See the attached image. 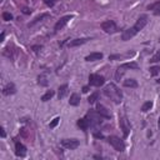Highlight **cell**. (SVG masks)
Returning <instances> with one entry per match:
<instances>
[{
	"instance_id": "obj_1",
	"label": "cell",
	"mask_w": 160,
	"mask_h": 160,
	"mask_svg": "<svg viewBox=\"0 0 160 160\" xmlns=\"http://www.w3.org/2000/svg\"><path fill=\"white\" fill-rule=\"evenodd\" d=\"M148 24V16L146 15H141V16H139V19L136 20V23H135V25L133 26V28H130V29H126L124 33H123V35H121V39L124 40V41H128V40H130L133 37H135L140 30H143L144 28H145V25Z\"/></svg>"
},
{
	"instance_id": "obj_2",
	"label": "cell",
	"mask_w": 160,
	"mask_h": 160,
	"mask_svg": "<svg viewBox=\"0 0 160 160\" xmlns=\"http://www.w3.org/2000/svg\"><path fill=\"white\" fill-rule=\"evenodd\" d=\"M104 94L106 95L108 98H110L115 104H119L121 103V99H123V93L121 90L113 83L108 84L105 88H104Z\"/></svg>"
},
{
	"instance_id": "obj_3",
	"label": "cell",
	"mask_w": 160,
	"mask_h": 160,
	"mask_svg": "<svg viewBox=\"0 0 160 160\" xmlns=\"http://www.w3.org/2000/svg\"><path fill=\"white\" fill-rule=\"evenodd\" d=\"M108 141H109V144H110L116 151H124L125 144H124V141H123L120 138H118V136H109V138H108Z\"/></svg>"
},
{
	"instance_id": "obj_4",
	"label": "cell",
	"mask_w": 160,
	"mask_h": 160,
	"mask_svg": "<svg viewBox=\"0 0 160 160\" xmlns=\"http://www.w3.org/2000/svg\"><path fill=\"white\" fill-rule=\"evenodd\" d=\"M102 29L105 31L106 34H114L118 31V26L113 20H106L102 24Z\"/></svg>"
},
{
	"instance_id": "obj_5",
	"label": "cell",
	"mask_w": 160,
	"mask_h": 160,
	"mask_svg": "<svg viewBox=\"0 0 160 160\" xmlns=\"http://www.w3.org/2000/svg\"><path fill=\"white\" fill-rule=\"evenodd\" d=\"M105 83L104 76L99 75V74H90L89 76V84L93 86H102Z\"/></svg>"
},
{
	"instance_id": "obj_6",
	"label": "cell",
	"mask_w": 160,
	"mask_h": 160,
	"mask_svg": "<svg viewBox=\"0 0 160 160\" xmlns=\"http://www.w3.org/2000/svg\"><path fill=\"white\" fill-rule=\"evenodd\" d=\"M119 125H120L121 130L124 133V136L126 138L128 135H129V132H130V124H129V121H128V119L125 116H121L119 119Z\"/></svg>"
},
{
	"instance_id": "obj_7",
	"label": "cell",
	"mask_w": 160,
	"mask_h": 160,
	"mask_svg": "<svg viewBox=\"0 0 160 160\" xmlns=\"http://www.w3.org/2000/svg\"><path fill=\"white\" fill-rule=\"evenodd\" d=\"M79 144L80 143L76 139H64V140H61V145L65 148V149H70V150L76 149L79 146Z\"/></svg>"
},
{
	"instance_id": "obj_8",
	"label": "cell",
	"mask_w": 160,
	"mask_h": 160,
	"mask_svg": "<svg viewBox=\"0 0 160 160\" xmlns=\"http://www.w3.org/2000/svg\"><path fill=\"white\" fill-rule=\"evenodd\" d=\"M73 19V16L71 15H67V16H63L56 24H55V26H54V29H55V31H59L60 29H63L64 26H65L70 20Z\"/></svg>"
},
{
	"instance_id": "obj_9",
	"label": "cell",
	"mask_w": 160,
	"mask_h": 160,
	"mask_svg": "<svg viewBox=\"0 0 160 160\" xmlns=\"http://www.w3.org/2000/svg\"><path fill=\"white\" fill-rule=\"evenodd\" d=\"M15 155L20 156V158L26 155V148L21 143H19V141H15Z\"/></svg>"
},
{
	"instance_id": "obj_10",
	"label": "cell",
	"mask_w": 160,
	"mask_h": 160,
	"mask_svg": "<svg viewBox=\"0 0 160 160\" xmlns=\"http://www.w3.org/2000/svg\"><path fill=\"white\" fill-rule=\"evenodd\" d=\"M97 113L100 115V116H103V118H105V119H110L111 118V114L108 111V109L104 106V105H102V104H98V106H97Z\"/></svg>"
},
{
	"instance_id": "obj_11",
	"label": "cell",
	"mask_w": 160,
	"mask_h": 160,
	"mask_svg": "<svg viewBox=\"0 0 160 160\" xmlns=\"http://www.w3.org/2000/svg\"><path fill=\"white\" fill-rule=\"evenodd\" d=\"M15 93H16V88H15V85H14L13 83L6 84V85L4 86V89H3V94H4V95H13V94H15Z\"/></svg>"
},
{
	"instance_id": "obj_12",
	"label": "cell",
	"mask_w": 160,
	"mask_h": 160,
	"mask_svg": "<svg viewBox=\"0 0 160 160\" xmlns=\"http://www.w3.org/2000/svg\"><path fill=\"white\" fill-rule=\"evenodd\" d=\"M88 40H90L89 38H81V39H75V40H71L69 44H68V46L69 48H74V46H79V45H83V44H85Z\"/></svg>"
},
{
	"instance_id": "obj_13",
	"label": "cell",
	"mask_w": 160,
	"mask_h": 160,
	"mask_svg": "<svg viewBox=\"0 0 160 160\" xmlns=\"http://www.w3.org/2000/svg\"><path fill=\"white\" fill-rule=\"evenodd\" d=\"M78 126L80 128L81 130H88L89 126H90V121L88 120V118H83L78 120Z\"/></svg>"
},
{
	"instance_id": "obj_14",
	"label": "cell",
	"mask_w": 160,
	"mask_h": 160,
	"mask_svg": "<svg viewBox=\"0 0 160 160\" xmlns=\"http://www.w3.org/2000/svg\"><path fill=\"white\" fill-rule=\"evenodd\" d=\"M68 85L67 84H64V85H61L60 88H59V91H58V98H59V100L60 99H63V98H65V95L68 94Z\"/></svg>"
},
{
	"instance_id": "obj_15",
	"label": "cell",
	"mask_w": 160,
	"mask_h": 160,
	"mask_svg": "<svg viewBox=\"0 0 160 160\" xmlns=\"http://www.w3.org/2000/svg\"><path fill=\"white\" fill-rule=\"evenodd\" d=\"M3 54L6 56V58H9L10 60H13L14 59V55H15V50H14V48L13 46H6L5 49H4V51H3Z\"/></svg>"
},
{
	"instance_id": "obj_16",
	"label": "cell",
	"mask_w": 160,
	"mask_h": 160,
	"mask_svg": "<svg viewBox=\"0 0 160 160\" xmlns=\"http://www.w3.org/2000/svg\"><path fill=\"white\" fill-rule=\"evenodd\" d=\"M103 59V54L102 53H91L90 55H88L85 58L86 61H95V60H100Z\"/></svg>"
},
{
	"instance_id": "obj_17",
	"label": "cell",
	"mask_w": 160,
	"mask_h": 160,
	"mask_svg": "<svg viewBox=\"0 0 160 160\" xmlns=\"http://www.w3.org/2000/svg\"><path fill=\"white\" fill-rule=\"evenodd\" d=\"M125 69H128L125 64H123V65H120V67L116 69V73H115V79H116L118 81H120V78H121V76L124 75V73L126 71Z\"/></svg>"
},
{
	"instance_id": "obj_18",
	"label": "cell",
	"mask_w": 160,
	"mask_h": 160,
	"mask_svg": "<svg viewBox=\"0 0 160 160\" xmlns=\"http://www.w3.org/2000/svg\"><path fill=\"white\" fill-rule=\"evenodd\" d=\"M69 104L73 105V106H76L80 104V95L79 94H73L70 97V100H69Z\"/></svg>"
},
{
	"instance_id": "obj_19",
	"label": "cell",
	"mask_w": 160,
	"mask_h": 160,
	"mask_svg": "<svg viewBox=\"0 0 160 160\" xmlns=\"http://www.w3.org/2000/svg\"><path fill=\"white\" fill-rule=\"evenodd\" d=\"M50 16V14H48V13H44V14H41V15H39V16H37L33 21H31L30 24H29V26H33V25H35L37 23H39V21H41L43 19H46V18H49Z\"/></svg>"
},
{
	"instance_id": "obj_20",
	"label": "cell",
	"mask_w": 160,
	"mask_h": 160,
	"mask_svg": "<svg viewBox=\"0 0 160 160\" xmlns=\"http://www.w3.org/2000/svg\"><path fill=\"white\" fill-rule=\"evenodd\" d=\"M124 86H126V88H136L138 81L135 79H126V80H124Z\"/></svg>"
},
{
	"instance_id": "obj_21",
	"label": "cell",
	"mask_w": 160,
	"mask_h": 160,
	"mask_svg": "<svg viewBox=\"0 0 160 160\" xmlns=\"http://www.w3.org/2000/svg\"><path fill=\"white\" fill-rule=\"evenodd\" d=\"M20 136L29 140L30 139V130L28 129V128H21L20 129Z\"/></svg>"
},
{
	"instance_id": "obj_22",
	"label": "cell",
	"mask_w": 160,
	"mask_h": 160,
	"mask_svg": "<svg viewBox=\"0 0 160 160\" xmlns=\"http://www.w3.org/2000/svg\"><path fill=\"white\" fill-rule=\"evenodd\" d=\"M98 98H99V93H98V91H95V93H93V94L90 95V97H89V99H88L89 104H94V103H97Z\"/></svg>"
},
{
	"instance_id": "obj_23",
	"label": "cell",
	"mask_w": 160,
	"mask_h": 160,
	"mask_svg": "<svg viewBox=\"0 0 160 160\" xmlns=\"http://www.w3.org/2000/svg\"><path fill=\"white\" fill-rule=\"evenodd\" d=\"M53 97H54V91H53V90H49L46 94H44L43 97H41V100H43V102H48V100H50Z\"/></svg>"
},
{
	"instance_id": "obj_24",
	"label": "cell",
	"mask_w": 160,
	"mask_h": 160,
	"mask_svg": "<svg viewBox=\"0 0 160 160\" xmlns=\"http://www.w3.org/2000/svg\"><path fill=\"white\" fill-rule=\"evenodd\" d=\"M160 9V0H158V2L148 5V10H159Z\"/></svg>"
},
{
	"instance_id": "obj_25",
	"label": "cell",
	"mask_w": 160,
	"mask_h": 160,
	"mask_svg": "<svg viewBox=\"0 0 160 160\" xmlns=\"http://www.w3.org/2000/svg\"><path fill=\"white\" fill-rule=\"evenodd\" d=\"M151 108H153V102H146V103L143 104L141 111H148V110H150Z\"/></svg>"
},
{
	"instance_id": "obj_26",
	"label": "cell",
	"mask_w": 160,
	"mask_h": 160,
	"mask_svg": "<svg viewBox=\"0 0 160 160\" xmlns=\"http://www.w3.org/2000/svg\"><path fill=\"white\" fill-rule=\"evenodd\" d=\"M38 83H39L40 85H43V86H46V85H48L46 76H45V75H40V76L38 78Z\"/></svg>"
},
{
	"instance_id": "obj_27",
	"label": "cell",
	"mask_w": 160,
	"mask_h": 160,
	"mask_svg": "<svg viewBox=\"0 0 160 160\" xmlns=\"http://www.w3.org/2000/svg\"><path fill=\"white\" fill-rule=\"evenodd\" d=\"M160 71V67H151L150 68V75L151 76H156Z\"/></svg>"
},
{
	"instance_id": "obj_28",
	"label": "cell",
	"mask_w": 160,
	"mask_h": 160,
	"mask_svg": "<svg viewBox=\"0 0 160 160\" xmlns=\"http://www.w3.org/2000/svg\"><path fill=\"white\" fill-rule=\"evenodd\" d=\"M158 61H160V50H158L156 54L150 59V63H158Z\"/></svg>"
},
{
	"instance_id": "obj_29",
	"label": "cell",
	"mask_w": 160,
	"mask_h": 160,
	"mask_svg": "<svg viewBox=\"0 0 160 160\" xmlns=\"http://www.w3.org/2000/svg\"><path fill=\"white\" fill-rule=\"evenodd\" d=\"M43 2L45 3V5H48V6H54L55 4H56V2H58V0H43Z\"/></svg>"
},
{
	"instance_id": "obj_30",
	"label": "cell",
	"mask_w": 160,
	"mask_h": 160,
	"mask_svg": "<svg viewBox=\"0 0 160 160\" xmlns=\"http://www.w3.org/2000/svg\"><path fill=\"white\" fill-rule=\"evenodd\" d=\"M3 19L5 20V21H9V20H11L13 19V15L10 14V13H3Z\"/></svg>"
},
{
	"instance_id": "obj_31",
	"label": "cell",
	"mask_w": 160,
	"mask_h": 160,
	"mask_svg": "<svg viewBox=\"0 0 160 160\" xmlns=\"http://www.w3.org/2000/svg\"><path fill=\"white\" fill-rule=\"evenodd\" d=\"M59 121H60V118H55V119H54V120L50 123V128H51V129L58 125V123H59Z\"/></svg>"
},
{
	"instance_id": "obj_32",
	"label": "cell",
	"mask_w": 160,
	"mask_h": 160,
	"mask_svg": "<svg viewBox=\"0 0 160 160\" xmlns=\"http://www.w3.org/2000/svg\"><path fill=\"white\" fill-rule=\"evenodd\" d=\"M23 13H24V14H30V13H31V10H29L28 8H24V9H23Z\"/></svg>"
},
{
	"instance_id": "obj_33",
	"label": "cell",
	"mask_w": 160,
	"mask_h": 160,
	"mask_svg": "<svg viewBox=\"0 0 160 160\" xmlns=\"http://www.w3.org/2000/svg\"><path fill=\"white\" fill-rule=\"evenodd\" d=\"M0 133H2V138H5V130H4V128H2V129H0Z\"/></svg>"
},
{
	"instance_id": "obj_34",
	"label": "cell",
	"mask_w": 160,
	"mask_h": 160,
	"mask_svg": "<svg viewBox=\"0 0 160 160\" xmlns=\"http://www.w3.org/2000/svg\"><path fill=\"white\" fill-rule=\"evenodd\" d=\"M89 91V86H84L83 88V93H88Z\"/></svg>"
},
{
	"instance_id": "obj_35",
	"label": "cell",
	"mask_w": 160,
	"mask_h": 160,
	"mask_svg": "<svg viewBox=\"0 0 160 160\" xmlns=\"http://www.w3.org/2000/svg\"><path fill=\"white\" fill-rule=\"evenodd\" d=\"M4 37H5V33H2V37H0V41L4 40Z\"/></svg>"
},
{
	"instance_id": "obj_36",
	"label": "cell",
	"mask_w": 160,
	"mask_h": 160,
	"mask_svg": "<svg viewBox=\"0 0 160 160\" xmlns=\"http://www.w3.org/2000/svg\"><path fill=\"white\" fill-rule=\"evenodd\" d=\"M40 48H41V46H33V49H34L35 51H38V49H40Z\"/></svg>"
},
{
	"instance_id": "obj_37",
	"label": "cell",
	"mask_w": 160,
	"mask_h": 160,
	"mask_svg": "<svg viewBox=\"0 0 160 160\" xmlns=\"http://www.w3.org/2000/svg\"><path fill=\"white\" fill-rule=\"evenodd\" d=\"M155 15H160V9H159V10H156V11H155Z\"/></svg>"
},
{
	"instance_id": "obj_38",
	"label": "cell",
	"mask_w": 160,
	"mask_h": 160,
	"mask_svg": "<svg viewBox=\"0 0 160 160\" xmlns=\"http://www.w3.org/2000/svg\"><path fill=\"white\" fill-rule=\"evenodd\" d=\"M156 81H158V84H160V79H159V80H156Z\"/></svg>"
},
{
	"instance_id": "obj_39",
	"label": "cell",
	"mask_w": 160,
	"mask_h": 160,
	"mask_svg": "<svg viewBox=\"0 0 160 160\" xmlns=\"http://www.w3.org/2000/svg\"><path fill=\"white\" fill-rule=\"evenodd\" d=\"M159 126H160V118H159Z\"/></svg>"
},
{
	"instance_id": "obj_40",
	"label": "cell",
	"mask_w": 160,
	"mask_h": 160,
	"mask_svg": "<svg viewBox=\"0 0 160 160\" xmlns=\"http://www.w3.org/2000/svg\"><path fill=\"white\" fill-rule=\"evenodd\" d=\"M159 41H160V39H159Z\"/></svg>"
}]
</instances>
